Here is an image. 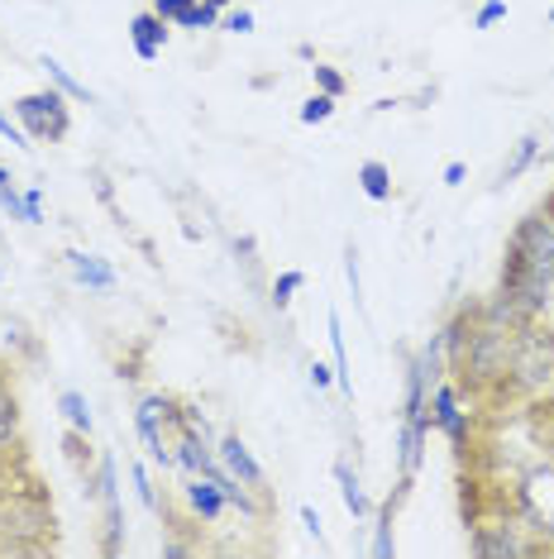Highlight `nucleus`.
I'll return each instance as SVG.
<instances>
[{
	"instance_id": "nucleus-1",
	"label": "nucleus",
	"mask_w": 554,
	"mask_h": 559,
	"mask_svg": "<svg viewBox=\"0 0 554 559\" xmlns=\"http://www.w3.org/2000/svg\"><path fill=\"white\" fill-rule=\"evenodd\" d=\"M554 301V225L540 211H531L526 221H516V230L502 253V277L493 287V297L478 301V316L497 325H531L550 311Z\"/></svg>"
},
{
	"instance_id": "nucleus-2",
	"label": "nucleus",
	"mask_w": 554,
	"mask_h": 559,
	"mask_svg": "<svg viewBox=\"0 0 554 559\" xmlns=\"http://www.w3.org/2000/svg\"><path fill=\"white\" fill-rule=\"evenodd\" d=\"M58 550V512L39 478L24 468V478L0 468V559H34Z\"/></svg>"
},
{
	"instance_id": "nucleus-3",
	"label": "nucleus",
	"mask_w": 554,
	"mask_h": 559,
	"mask_svg": "<svg viewBox=\"0 0 554 559\" xmlns=\"http://www.w3.org/2000/svg\"><path fill=\"white\" fill-rule=\"evenodd\" d=\"M511 345L516 330L497 325L487 316H478L469 330V345L455 364H449V378L459 383V392L478 406H502V388H507V368H511Z\"/></svg>"
},
{
	"instance_id": "nucleus-4",
	"label": "nucleus",
	"mask_w": 554,
	"mask_h": 559,
	"mask_svg": "<svg viewBox=\"0 0 554 559\" xmlns=\"http://www.w3.org/2000/svg\"><path fill=\"white\" fill-rule=\"evenodd\" d=\"M550 392H554V325H545V316H540V321L516 330L502 406L531 412V406H540Z\"/></svg>"
},
{
	"instance_id": "nucleus-5",
	"label": "nucleus",
	"mask_w": 554,
	"mask_h": 559,
	"mask_svg": "<svg viewBox=\"0 0 554 559\" xmlns=\"http://www.w3.org/2000/svg\"><path fill=\"white\" fill-rule=\"evenodd\" d=\"M469 526V550L483 555V559H535V555H550L531 531L516 521L507 492H493V512H473Z\"/></svg>"
},
{
	"instance_id": "nucleus-6",
	"label": "nucleus",
	"mask_w": 554,
	"mask_h": 559,
	"mask_svg": "<svg viewBox=\"0 0 554 559\" xmlns=\"http://www.w3.org/2000/svg\"><path fill=\"white\" fill-rule=\"evenodd\" d=\"M507 502L516 521L554 555V460H535L507 483Z\"/></svg>"
},
{
	"instance_id": "nucleus-7",
	"label": "nucleus",
	"mask_w": 554,
	"mask_h": 559,
	"mask_svg": "<svg viewBox=\"0 0 554 559\" xmlns=\"http://www.w3.org/2000/svg\"><path fill=\"white\" fill-rule=\"evenodd\" d=\"M10 116L20 120V130L29 134V144H62L72 134V106L58 86H44V92H24L15 96Z\"/></svg>"
},
{
	"instance_id": "nucleus-8",
	"label": "nucleus",
	"mask_w": 554,
	"mask_h": 559,
	"mask_svg": "<svg viewBox=\"0 0 554 559\" xmlns=\"http://www.w3.org/2000/svg\"><path fill=\"white\" fill-rule=\"evenodd\" d=\"M425 412H431V426L439 430V436L455 444V454H463V444L473 440V412L463 406V392H459V383L449 373L431 388V402H425Z\"/></svg>"
},
{
	"instance_id": "nucleus-9",
	"label": "nucleus",
	"mask_w": 554,
	"mask_h": 559,
	"mask_svg": "<svg viewBox=\"0 0 554 559\" xmlns=\"http://www.w3.org/2000/svg\"><path fill=\"white\" fill-rule=\"evenodd\" d=\"M431 416H401L397 426V478L416 483V474H421L425 464V444H431Z\"/></svg>"
},
{
	"instance_id": "nucleus-10",
	"label": "nucleus",
	"mask_w": 554,
	"mask_h": 559,
	"mask_svg": "<svg viewBox=\"0 0 554 559\" xmlns=\"http://www.w3.org/2000/svg\"><path fill=\"white\" fill-rule=\"evenodd\" d=\"M216 454H220V464L230 468L239 483H249V488H258V492H273V488H268V468H263V464L254 460V450L239 440V430H230V436L216 440Z\"/></svg>"
},
{
	"instance_id": "nucleus-11",
	"label": "nucleus",
	"mask_w": 554,
	"mask_h": 559,
	"mask_svg": "<svg viewBox=\"0 0 554 559\" xmlns=\"http://www.w3.org/2000/svg\"><path fill=\"white\" fill-rule=\"evenodd\" d=\"M182 502H186V512H192V521H201V526H216V521L230 512V507H225V492L216 488V478H206V474H186Z\"/></svg>"
},
{
	"instance_id": "nucleus-12",
	"label": "nucleus",
	"mask_w": 554,
	"mask_h": 559,
	"mask_svg": "<svg viewBox=\"0 0 554 559\" xmlns=\"http://www.w3.org/2000/svg\"><path fill=\"white\" fill-rule=\"evenodd\" d=\"M411 488H416V483L397 478V488L387 492V502H383V507H377V526H373V545H369V550H373L377 559H393V555H397V536H393V526H397L401 502L411 498Z\"/></svg>"
},
{
	"instance_id": "nucleus-13",
	"label": "nucleus",
	"mask_w": 554,
	"mask_h": 559,
	"mask_svg": "<svg viewBox=\"0 0 554 559\" xmlns=\"http://www.w3.org/2000/svg\"><path fill=\"white\" fill-rule=\"evenodd\" d=\"M168 29H172V24L162 20V15H154V10H138V15L130 20V44H134V53L144 58V62H158L162 44H168Z\"/></svg>"
},
{
	"instance_id": "nucleus-14",
	"label": "nucleus",
	"mask_w": 554,
	"mask_h": 559,
	"mask_svg": "<svg viewBox=\"0 0 554 559\" xmlns=\"http://www.w3.org/2000/svg\"><path fill=\"white\" fill-rule=\"evenodd\" d=\"M68 259V269H72V277H77V287H86V292H116V269H110L106 259H96V253H82V249H68L62 253Z\"/></svg>"
},
{
	"instance_id": "nucleus-15",
	"label": "nucleus",
	"mask_w": 554,
	"mask_h": 559,
	"mask_svg": "<svg viewBox=\"0 0 554 559\" xmlns=\"http://www.w3.org/2000/svg\"><path fill=\"white\" fill-rule=\"evenodd\" d=\"M20 454V397H15V383L0 378V468Z\"/></svg>"
},
{
	"instance_id": "nucleus-16",
	"label": "nucleus",
	"mask_w": 554,
	"mask_h": 559,
	"mask_svg": "<svg viewBox=\"0 0 554 559\" xmlns=\"http://www.w3.org/2000/svg\"><path fill=\"white\" fill-rule=\"evenodd\" d=\"M335 483H339V498H345L349 516H354V521H369V516H373V502H369V492H363L359 474L349 468V460H335Z\"/></svg>"
},
{
	"instance_id": "nucleus-17",
	"label": "nucleus",
	"mask_w": 554,
	"mask_h": 559,
	"mask_svg": "<svg viewBox=\"0 0 554 559\" xmlns=\"http://www.w3.org/2000/svg\"><path fill=\"white\" fill-rule=\"evenodd\" d=\"M540 148H545V139H540L535 130L531 134H521L511 144V154H507V163H502V182H521L526 173L535 168V158H540Z\"/></svg>"
},
{
	"instance_id": "nucleus-18",
	"label": "nucleus",
	"mask_w": 554,
	"mask_h": 559,
	"mask_svg": "<svg viewBox=\"0 0 554 559\" xmlns=\"http://www.w3.org/2000/svg\"><path fill=\"white\" fill-rule=\"evenodd\" d=\"M325 335H330V354H335V383L354 397V373H349V345H345V325H339V311L325 316Z\"/></svg>"
},
{
	"instance_id": "nucleus-19",
	"label": "nucleus",
	"mask_w": 554,
	"mask_h": 559,
	"mask_svg": "<svg viewBox=\"0 0 554 559\" xmlns=\"http://www.w3.org/2000/svg\"><path fill=\"white\" fill-rule=\"evenodd\" d=\"M359 192L369 201H393V168L383 158L359 163Z\"/></svg>"
},
{
	"instance_id": "nucleus-20",
	"label": "nucleus",
	"mask_w": 554,
	"mask_h": 559,
	"mask_svg": "<svg viewBox=\"0 0 554 559\" xmlns=\"http://www.w3.org/2000/svg\"><path fill=\"white\" fill-rule=\"evenodd\" d=\"M58 412H62V421H68L72 430H82V436H92V430H96V416H92V406H86V397L77 388H62L58 392Z\"/></svg>"
},
{
	"instance_id": "nucleus-21",
	"label": "nucleus",
	"mask_w": 554,
	"mask_h": 559,
	"mask_svg": "<svg viewBox=\"0 0 554 559\" xmlns=\"http://www.w3.org/2000/svg\"><path fill=\"white\" fill-rule=\"evenodd\" d=\"M230 10V0H196L172 29H220V15Z\"/></svg>"
},
{
	"instance_id": "nucleus-22",
	"label": "nucleus",
	"mask_w": 554,
	"mask_h": 559,
	"mask_svg": "<svg viewBox=\"0 0 554 559\" xmlns=\"http://www.w3.org/2000/svg\"><path fill=\"white\" fill-rule=\"evenodd\" d=\"M62 460L77 468V478H82V474H92V468H96L92 436H82V430H72V426H68V436H62Z\"/></svg>"
},
{
	"instance_id": "nucleus-23",
	"label": "nucleus",
	"mask_w": 554,
	"mask_h": 559,
	"mask_svg": "<svg viewBox=\"0 0 554 559\" xmlns=\"http://www.w3.org/2000/svg\"><path fill=\"white\" fill-rule=\"evenodd\" d=\"M39 68L48 72V82H53V86H58V92H62V96H68V100H86V106H92V100H96V96H92V92H86V86H82L77 78H72V72H68V68H62V62H58V58H48V53H44V58H39Z\"/></svg>"
},
{
	"instance_id": "nucleus-24",
	"label": "nucleus",
	"mask_w": 554,
	"mask_h": 559,
	"mask_svg": "<svg viewBox=\"0 0 554 559\" xmlns=\"http://www.w3.org/2000/svg\"><path fill=\"white\" fill-rule=\"evenodd\" d=\"M301 287H306V273H301V269H287V273H277V277H273V287H268V301H273V311H287V307H292V297H297Z\"/></svg>"
},
{
	"instance_id": "nucleus-25",
	"label": "nucleus",
	"mask_w": 554,
	"mask_h": 559,
	"mask_svg": "<svg viewBox=\"0 0 554 559\" xmlns=\"http://www.w3.org/2000/svg\"><path fill=\"white\" fill-rule=\"evenodd\" d=\"M130 478H134V492H138V502L148 507L154 516H162V498H158V488H154V474H148V464L144 460H130Z\"/></svg>"
},
{
	"instance_id": "nucleus-26",
	"label": "nucleus",
	"mask_w": 554,
	"mask_h": 559,
	"mask_svg": "<svg viewBox=\"0 0 554 559\" xmlns=\"http://www.w3.org/2000/svg\"><path fill=\"white\" fill-rule=\"evenodd\" d=\"M335 106H339L335 96L316 92V96H306V100H301V110H297V116H301V124H325V120L335 116Z\"/></svg>"
},
{
	"instance_id": "nucleus-27",
	"label": "nucleus",
	"mask_w": 554,
	"mask_h": 559,
	"mask_svg": "<svg viewBox=\"0 0 554 559\" xmlns=\"http://www.w3.org/2000/svg\"><path fill=\"white\" fill-rule=\"evenodd\" d=\"M311 78H316V92H325V96H345L349 92V78L339 68H330V62H316V68H311Z\"/></svg>"
},
{
	"instance_id": "nucleus-28",
	"label": "nucleus",
	"mask_w": 554,
	"mask_h": 559,
	"mask_svg": "<svg viewBox=\"0 0 554 559\" xmlns=\"http://www.w3.org/2000/svg\"><path fill=\"white\" fill-rule=\"evenodd\" d=\"M5 335H15V345H20L24 354H29V359H44V345H39V340H34V330L24 325L20 316H5Z\"/></svg>"
},
{
	"instance_id": "nucleus-29",
	"label": "nucleus",
	"mask_w": 554,
	"mask_h": 559,
	"mask_svg": "<svg viewBox=\"0 0 554 559\" xmlns=\"http://www.w3.org/2000/svg\"><path fill=\"white\" fill-rule=\"evenodd\" d=\"M345 283H349V297H354V307L363 311V277H359V249L345 245Z\"/></svg>"
},
{
	"instance_id": "nucleus-30",
	"label": "nucleus",
	"mask_w": 554,
	"mask_h": 559,
	"mask_svg": "<svg viewBox=\"0 0 554 559\" xmlns=\"http://www.w3.org/2000/svg\"><path fill=\"white\" fill-rule=\"evenodd\" d=\"M502 20H507V0H483V10L473 15V29H493Z\"/></svg>"
},
{
	"instance_id": "nucleus-31",
	"label": "nucleus",
	"mask_w": 554,
	"mask_h": 559,
	"mask_svg": "<svg viewBox=\"0 0 554 559\" xmlns=\"http://www.w3.org/2000/svg\"><path fill=\"white\" fill-rule=\"evenodd\" d=\"M220 29H225V34H254V15H249L244 5H239V10H225V15H220Z\"/></svg>"
},
{
	"instance_id": "nucleus-32",
	"label": "nucleus",
	"mask_w": 554,
	"mask_h": 559,
	"mask_svg": "<svg viewBox=\"0 0 554 559\" xmlns=\"http://www.w3.org/2000/svg\"><path fill=\"white\" fill-rule=\"evenodd\" d=\"M0 206L10 211V221H24V225H29V206H24V197L15 192V182L0 187Z\"/></svg>"
},
{
	"instance_id": "nucleus-33",
	"label": "nucleus",
	"mask_w": 554,
	"mask_h": 559,
	"mask_svg": "<svg viewBox=\"0 0 554 559\" xmlns=\"http://www.w3.org/2000/svg\"><path fill=\"white\" fill-rule=\"evenodd\" d=\"M192 5H196V0H154V5H148V10H154V15H162L168 24H178V20L186 15V10H192Z\"/></svg>"
},
{
	"instance_id": "nucleus-34",
	"label": "nucleus",
	"mask_w": 554,
	"mask_h": 559,
	"mask_svg": "<svg viewBox=\"0 0 554 559\" xmlns=\"http://www.w3.org/2000/svg\"><path fill=\"white\" fill-rule=\"evenodd\" d=\"M234 259L244 263L249 273H254V269H258V239H254V235H239V239H234Z\"/></svg>"
},
{
	"instance_id": "nucleus-35",
	"label": "nucleus",
	"mask_w": 554,
	"mask_h": 559,
	"mask_svg": "<svg viewBox=\"0 0 554 559\" xmlns=\"http://www.w3.org/2000/svg\"><path fill=\"white\" fill-rule=\"evenodd\" d=\"M0 134H5V139H10V144H20V148H34V144H29V134H24V130H20V120H15V116H10V110H0Z\"/></svg>"
},
{
	"instance_id": "nucleus-36",
	"label": "nucleus",
	"mask_w": 554,
	"mask_h": 559,
	"mask_svg": "<svg viewBox=\"0 0 554 559\" xmlns=\"http://www.w3.org/2000/svg\"><path fill=\"white\" fill-rule=\"evenodd\" d=\"M531 416H535V421H540V426H545V436L554 440V392H550V397H545V402H540V406H531Z\"/></svg>"
},
{
	"instance_id": "nucleus-37",
	"label": "nucleus",
	"mask_w": 554,
	"mask_h": 559,
	"mask_svg": "<svg viewBox=\"0 0 554 559\" xmlns=\"http://www.w3.org/2000/svg\"><path fill=\"white\" fill-rule=\"evenodd\" d=\"M158 555H162V559H186V555H196V545H192V540H162Z\"/></svg>"
},
{
	"instance_id": "nucleus-38",
	"label": "nucleus",
	"mask_w": 554,
	"mask_h": 559,
	"mask_svg": "<svg viewBox=\"0 0 554 559\" xmlns=\"http://www.w3.org/2000/svg\"><path fill=\"white\" fill-rule=\"evenodd\" d=\"M24 206H29V225H44V192H39V187H29V192H24Z\"/></svg>"
},
{
	"instance_id": "nucleus-39",
	"label": "nucleus",
	"mask_w": 554,
	"mask_h": 559,
	"mask_svg": "<svg viewBox=\"0 0 554 559\" xmlns=\"http://www.w3.org/2000/svg\"><path fill=\"white\" fill-rule=\"evenodd\" d=\"M330 383H335V368H325V364L316 359V364H311V388H316V392H325Z\"/></svg>"
},
{
	"instance_id": "nucleus-40",
	"label": "nucleus",
	"mask_w": 554,
	"mask_h": 559,
	"mask_svg": "<svg viewBox=\"0 0 554 559\" xmlns=\"http://www.w3.org/2000/svg\"><path fill=\"white\" fill-rule=\"evenodd\" d=\"M301 526L316 536V545H325V536H321V512H316V507H301Z\"/></svg>"
},
{
	"instance_id": "nucleus-41",
	"label": "nucleus",
	"mask_w": 554,
	"mask_h": 559,
	"mask_svg": "<svg viewBox=\"0 0 554 559\" xmlns=\"http://www.w3.org/2000/svg\"><path fill=\"white\" fill-rule=\"evenodd\" d=\"M463 177H469V168H463L459 158H455V163H445V187H459Z\"/></svg>"
},
{
	"instance_id": "nucleus-42",
	"label": "nucleus",
	"mask_w": 554,
	"mask_h": 559,
	"mask_svg": "<svg viewBox=\"0 0 554 559\" xmlns=\"http://www.w3.org/2000/svg\"><path fill=\"white\" fill-rule=\"evenodd\" d=\"M540 215H545V221L554 225V187H550V192H545V201H540V206H535Z\"/></svg>"
},
{
	"instance_id": "nucleus-43",
	"label": "nucleus",
	"mask_w": 554,
	"mask_h": 559,
	"mask_svg": "<svg viewBox=\"0 0 554 559\" xmlns=\"http://www.w3.org/2000/svg\"><path fill=\"white\" fill-rule=\"evenodd\" d=\"M10 182H15V177H10L5 168H0V187H10Z\"/></svg>"
},
{
	"instance_id": "nucleus-44",
	"label": "nucleus",
	"mask_w": 554,
	"mask_h": 559,
	"mask_svg": "<svg viewBox=\"0 0 554 559\" xmlns=\"http://www.w3.org/2000/svg\"><path fill=\"white\" fill-rule=\"evenodd\" d=\"M550 24H554V5H550Z\"/></svg>"
}]
</instances>
